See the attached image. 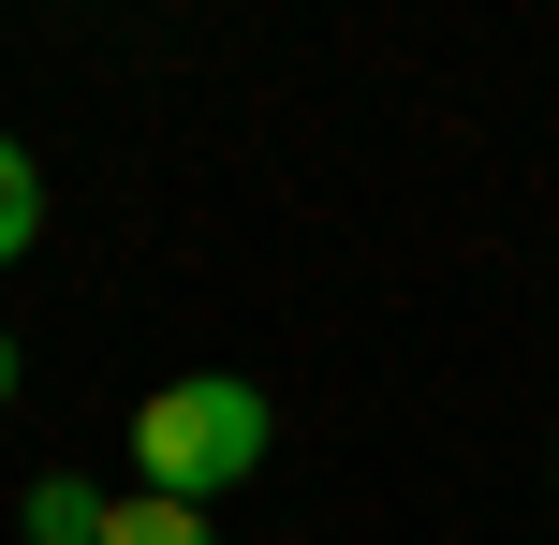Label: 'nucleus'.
I'll return each mask as SVG.
<instances>
[{
    "instance_id": "obj_1",
    "label": "nucleus",
    "mask_w": 559,
    "mask_h": 545,
    "mask_svg": "<svg viewBox=\"0 0 559 545\" xmlns=\"http://www.w3.org/2000/svg\"><path fill=\"white\" fill-rule=\"evenodd\" d=\"M265 442H280V413H265V383H236V369H177V383H147L133 399V487H163V501H222V487H251L265 472Z\"/></svg>"
},
{
    "instance_id": "obj_2",
    "label": "nucleus",
    "mask_w": 559,
    "mask_h": 545,
    "mask_svg": "<svg viewBox=\"0 0 559 545\" xmlns=\"http://www.w3.org/2000/svg\"><path fill=\"white\" fill-rule=\"evenodd\" d=\"M104 501H118V487H88V472H45V487L15 501V531H29V545H104Z\"/></svg>"
},
{
    "instance_id": "obj_3",
    "label": "nucleus",
    "mask_w": 559,
    "mask_h": 545,
    "mask_svg": "<svg viewBox=\"0 0 559 545\" xmlns=\"http://www.w3.org/2000/svg\"><path fill=\"white\" fill-rule=\"evenodd\" d=\"M104 545H222V531H206L192 501H163V487H118L104 501Z\"/></svg>"
},
{
    "instance_id": "obj_4",
    "label": "nucleus",
    "mask_w": 559,
    "mask_h": 545,
    "mask_svg": "<svg viewBox=\"0 0 559 545\" xmlns=\"http://www.w3.org/2000/svg\"><path fill=\"white\" fill-rule=\"evenodd\" d=\"M29 251H45V163L0 133V265H29Z\"/></svg>"
},
{
    "instance_id": "obj_5",
    "label": "nucleus",
    "mask_w": 559,
    "mask_h": 545,
    "mask_svg": "<svg viewBox=\"0 0 559 545\" xmlns=\"http://www.w3.org/2000/svg\"><path fill=\"white\" fill-rule=\"evenodd\" d=\"M15 383H29V369H15V340H0V413H15Z\"/></svg>"
}]
</instances>
